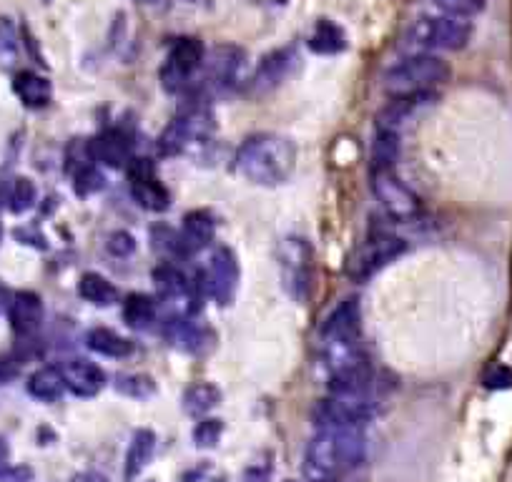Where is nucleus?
I'll return each instance as SVG.
<instances>
[{
  "instance_id": "nucleus-31",
  "label": "nucleus",
  "mask_w": 512,
  "mask_h": 482,
  "mask_svg": "<svg viewBox=\"0 0 512 482\" xmlns=\"http://www.w3.org/2000/svg\"><path fill=\"white\" fill-rule=\"evenodd\" d=\"M36 186H33L31 179H13L11 184V191H8V206H11V211H16V214H23V211L31 209L33 204H36Z\"/></svg>"
},
{
  "instance_id": "nucleus-2",
  "label": "nucleus",
  "mask_w": 512,
  "mask_h": 482,
  "mask_svg": "<svg viewBox=\"0 0 512 482\" xmlns=\"http://www.w3.org/2000/svg\"><path fill=\"white\" fill-rule=\"evenodd\" d=\"M367 457V437L359 427H327L309 440L304 470L309 480H339Z\"/></svg>"
},
{
  "instance_id": "nucleus-22",
  "label": "nucleus",
  "mask_w": 512,
  "mask_h": 482,
  "mask_svg": "<svg viewBox=\"0 0 512 482\" xmlns=\"http://www.w3.org/2000/svg\"><path fill=\"white\" fill-rule=\"evenodd\" d=\"M13 91L28 108H46L51 103V81L36 71H21L13 78Z\"/></svg>"
},
{
  "instance_id": "nucleus-7",
  "label": "nucleus",
  "mask_w": 512,
  "mask_h": 482,
  "mask_svg": "<svg viewBox=\"0 0 512 482\" xmlns=\"http://www.w3.org/2000/svg\"><path fill=\"white\" fill-rule=\"evenodd\" d=\"M377 395H357V392H329L314 405V425L327 427H359L362 430L377 415Z\"/></svg>"
},
{
  "instance_id": "nucleus-5",
  "label": "nucleus",
  "mask_w": 512,
  "mask_h": 482,
  "mask_svg": "<svg viewBox=\"0 0 512 482\" xmlns=\"http://www.w3.org/2000/svg\"><path fill=\"white\" fill-rule=\"evenodd\" d=\"M472 23L467 18L447 16V13H437V16H422L420 21L412 23L410 38L412 46L422 48V53H437V51H462L470 43Z\"/></svg>"
},
{
  "instance_id": "nucleus-37",
  "label": "nucleus",
  "mask_w": 512,
  "mask_h": 482,
  "mask_svg": "<svg viewBox=\"0 0 512 482\" xmlns=\"http://www.w3.org/2000/svg\"><path fill=\"white\" fill-rule=\"evenodd\" d=\"M241 482H272V470H269V465H251L249 470L244 472V477H241Z\"/></svg>"
},
{
  "instance_id": "nucleus-40",
  "label": "nucleus",
  "mask_w": 512,
  "mask_h": 482,
  "mask_svg": "<svg viewBox=\"0 0 512 482\" xmlns=\"http://www.w3.org/2000/svg\"><path fill=\"white\" fill-rule=\"evenodd\" d=\"M71 482H108L106 475H101V472H81V475L73 477Z\"/></svg>"
},
{
  "instance_id": "nucleus-13",
  "label": "nucleus",
  "mask_w": 512,
  "mask_h": 482,
  "mask_svg": "<svg viewBox=\"0 0 512 482\" xmlns=\"http://www.w3.org/2000/svg\"><path fill=\"white\" fill-rule=\"evenodd\" d=\"M294 66H297L294 48H277V51L267 53L262 63L256 66V71L246 78V93L249 96H267L287 81Z\"/></svg>"
},
{
  "instance_id": "nucleus-24",
  "label": "nucleus",
  "mask_w": 512,
  "mask_h": 482,
  "mask_svg": "<svg viewBox=\"0 0 512 482\" xmlns=\"http://www.w3.org/2000/svg\"><path fill=\"white\" fill-rule=\"evenodd\" d=\"M309 48L314 53H322V56H334V53H342L347 48V33L342 26H337L334 21H319L314 26L312 36H309Z\"/></svg>"
},
{
  "instance_id": "nucleus-4",
  "label": "nucleus",
  "mask_w": 512,
  "mask_h": 482,
  "mask_svg": "<svg viewBox=\"0 0 512 482\" xmlns=\"http://www.w3.org/2000/svg\"><path fill=\"white\" fill-rule=\"evenodd\" d=\"M450 66L437 53H412L387 71L384 88L392 98H430L435 88L447 83Z\"/></svg>"
},
{
  "instance_id": "nucleus-38",
  "label": "nucleus",
  "mask_w": 512,
  "mask_h": 482,
  "mask_svg": "<svg viewBox=\"0 0 512 482\" xmlns=\"http://www.w3.org/2000/svg\"><path fill=\"white\" fill-rule=\"evenodd\" d=\"M0 480L3 482H31V470H26V467H8L3 475H0Z\"/></svg>"
},
{
  "instance_id": "nucleus-6",
  "label": "nucleus",
  "mask_w": 512,
  "mask_h": 482,
  "mask_svg": "<svg viewBox=\"0 0 512 482\" xmlns=\"http://www.w3.org/2000/svg\"><path fill=\"white\" fill-rule=\"evenodd\" d=\"M279 277L284 292L297 304H304L314 287V249L304 236H287L279 247Z\"/></svg>"
},
{
  "instance_id": "nucleus-8",
  "label": "nucleus",
  "mask_w": 512,
  "mask_h": 482,
  "mask_svg": "<svg viewBox=\"0 0 512 482\" xmlns=\"http://www.w3.org/2000/svg\"><path fill=\"white\" fill-rule=\"evenodd\" d=\"M204 43L199 38H179L166 53L164 66H161V86L169 93H191L196 91L204 68Z\"/></svg>"
},
{
  "instance_id": "nucleus-3",
  "label": "nucleus",
  "mask_w": 512,
  "mask_h": 482,
  "mask_svg": "<svg viewBox=\"0 0 512 482\" xmlns=\"http://www.w3.org/2000/svg\"><path fill=\"white\" fill-rule=\"evenodd\" d=\"M297 169V146L282 134H254L239 146L234 171L256 186H279Z\"/></svg>"
},
{
  "instance_id": "nucleus-18",
  "label": "nucleus",
  "mask_w": 512,
  "mask_h": 482,
  "mask_svg": "<svg viewBox=\"0 0 512 482\" xmlns=\"http://www.w3.org/2000/svg\"><path fill=\"white\" fill-rule=\"evenodd\" d=\"M214 229V219L206 211H191L184 216V224L176 236V249L179 252H201L214 239Z\"/></svg>"
},
{
  "instance_id": "nucleus-28",
  "label": "nucleus",
  "mask_w": 512,
  "mask_h": 482,
  "mask_svg": "<svg viewBox=\"0 0 512 482\" xmlns=\"http://www.w3.org/2000/svg\"><path fill=\"white\" fill-rule=\"evenodd\" d=\"M221 402L219 387L211 382H196L184 392V410L191 417H204Z\"/></svg>"
},
{
  "instance_id": "nucleus-14",
  "label": "nucleus",
  "mask_w": 512,
  "mask_h": 482,
  "mask_svg": "<svg viewBox=\"0 0 512 482\" xmlns=\"http://www.w3.org/2000/svg\"><path fill=\"white\" fill-rule=\"evenodd\" d=\"M239 284V259L231 249L219 247L204 269V289L219 304H229Z\"/></svg>"
},
{
  "instance_id": "nucleus-34",
  "label": "nucleus",
  "mask_w": 512,
  "mask_h": 482,
  "mask_svg": "<svg viewBox=\"0 0 512 482\" xmlns=\"http://www.w3.org/2000/svg\"><path fill=\"white\" fill-rule=\"evenodd\" d=\"M181 482H226V472L214 462H201L181 475Z\"/></svg>"
},
{
  "instance_id": "nucleus-16",
  "label": "nucleus",
  "mask_w": 512,
  "mask_h": 482,
  "mask_svg": "<svg viewBox=\"0 0 512 482\" xmlns=\"http://www.w3.org/2000/svg\"><path fill=\"white\" fill-rule=\"evenodd\" d=\"M61 375L66 382V390L76 397H96L106 387L103 370L88 359H68L61 367Z\"/></svg>"
},
{
  "instance_id": "nucleus-11",
  "label": "nucleus",
  "mask_w": 512,
  "mask_h": 482,
  "mask_svg": "<svg viewBox=\"0 0 512 482\" xmlns=\"http://www.w3.org/2000/svg\"><path fill=\"white\" fill-rule=\"evenodd\" d=\"M372 194L377 199V204L382 206V211L390 216L392 221H415L422 216V201L400 176H395V171H387V174H372Z\"/></svg>"
},
{
  "instance_id": "nucleus-20",
  "label": "nucleus",
  "mask_w": 512,
  "mask_h": 482,
  "mask_svg": "<svg viewBox=\"0 0 512 482\" xmlns=\"http://www.w3.org/2000/svg\"><path fill=\"white\" fill-rule=\"evenodd\" d=\"M156 452V435L151 430H136L131 437V445L126 450V462H123V477L126 482H134L141 472L149 467Z\"/></svg>"
},
{
  "instance_id": "nucleus-19",
  "label": "nucleus",
  "mask_w": 512,
  "mask_h": 482,
  "mask_svg": "<svg viewBox=\"0 0 512 482\" xmlns=\"http://www.w3.org/2000/svg\"><path fill=\"white\" fill-rule=\"evenodd\" d=\"M11 324L18 334H33L38 332L43 322V302L38 294L33 292H18L11 299Z\"/></svg>"
},
{
  "instance_id": "nucleus-12",
  "label": "nucleus",
  "mask_w": 512,
  "mask_h": 482,
  "mask_svg": "<svg viewBox=\"0 0 512 482\" xmlns=\"http://www.w3.org/2000/svg\"><path fill=\"white\" fill-rule=\"evenodd\" d=\"M246 66V53L239 46H219L206 53L201 68V86L211 93H224L241 81Z\"/></svg>"
},
{
  "instance_id": "nucleus-29",
  "label": "nucleus",
  "mask_w": 512,
  "mask_h": 482,
  "mask_svg": "<svg viewBox=\"0 0 512 482\" xmlns=\"http://www.w3.org/2000/svg\"><path fill=\"white\" fill-rule=\"evenodd\" d=\"M21 43H18V31L11 18H0V68L16 66Z\"/></svg>"
},
{
  "instance_id": "nucleus-42",
  "label": "nucleus",
  "mask_w": 512,
  "mask_h": 482,
  "mask_svg": "<svg viewBox=\"0 0 512 482\" xmlns=\"http://www.w3.org/2000/svg\"><path fill=\"white\" fill-rule=\"evenodd\" d=\"M0 239H3V229H0Z\"/></svg>"
},
{
  "instance_id": "nucleus-43",
  "label": "nucleus",
  "mask_w": 512,
  "mask_h": 482,
  "mask_svg": "<svg viewBox=\"0 0 512 482\" xmlns=\"http://www.w3.org/2000/svg\"><path fill=\"white\" fill-rule=\"evenodd\" d=\"M146 3H154V0H146Z\"/></svg>"
},
{
  "instance_id": "nucleus-15",
  "label": "nucleus",
  "mask_w": 512,
  "mask_h": 482,
  "mask_svg": "<svg viewBox=\"0 0 512 482\" xmlns=\"http://www.w3.org/2000/svg\"><path fill=\"white\" fill-rule=\"evenodd\" d=\"M128 184H131V196L149 211L169 209V191L156 176L154 166L149 159H134L128 164Z\"/></svg>"
},
{
  "instance_id": "nucleus-23",
  "label": "nucleus",
  "mask_w": 512,
  "mask_h": 482,
  "mask_svg": "<svg viewBox=\"0 0 512 482\" xmlns=\"http://www.w3.org/2000/svg\"><path fill=\"white\" fill-rule=\"evenodd\" d=\"M63 392H66V382H63L61 367H43L28 377V395L36 400L56 402L61 400Z\"/></svg>"
},
{
  "instance_id": "nucleus-30",
  "label": "nucleus",
  "mask_w": 512,
  "mask_h": 482,
  "mask_svg": "<svg viewBox=\"0 0 512 482\" xmlns=\"http://www.w3.org/2000/svg\"><path fill=\"white\" fill-rule=\"evenodd\" d=\"M116 390L126 397H134V400H146V397L154 395L156 385L146 375H118Z\"/></svg>"
},
{
  "instance_id": "nucleus-10",
  "label": "nucleus",
  "mask_w": 512,
  "mask_h": 482,
  "mask_svg": "<svg viewBox=\"0 0 512 482\" xmlns=\"http://www.w3.org/2000/svg\"><path fill=\"white\" fill-rule=\"evenodd\" d=\"M407 252V241L400 239L395 234H372L362 241V247L352 254L349 259V277L357 279V282H367L374 274L382 272L384 267H390L392 262L402 257Z\"/></svg>"
},
{
  "instance_id": "nucleus-1",
  "label": "nucleus",
  "mask_w": 512,
  "mask_h": 482,
  "mask_svg": "<svg viewBox=\"0 0 512 482\" xmlns=\"http://www.w3.org/2000/svg\"><path fill=\"white\" fill-rule=\"evenodd\" d=\"M319 352L329 380L367 367L362 349V309L359 299L349 297L324 319L319 329Z\"/></svg>"
},
{
  "instance_id": "nucleus-41",
  "label": "nucleus",
  "mask_w": 512,
  "mask_h": 482,
  "mask_svg": "<svg viewBox=\"0 0 512 482\" xmlns=\"http://www.w3.org/2000/svg\"><path fill=\"white\" fill-rule=\"evenodd\" d=\"M292 482V480H289ZM309 482H339V480H309Z\"/></svg>"
},
{
  "instance_id": "nucleus-32",
  "label": "nucleus",
  "mask_w": 512,
  "mask_h": 482,
  "mask_svg": "<svg viewBox=\"0 0 512 482\" xmlns=\"http://www.w3.org/2000/svg\"><path fill=\"white\" fill-rule=\"evenodd\" d=\"M221 435H224V422L214 420V417H204V420H199L196 422L194 432H191L196 447H216L219 445Z\"/></svg>"
},
{
  "instance_id": "nucleus-26",
  "label": "nucleus",
  "mask_w": 512,
  "mask_h": 482,
  "mask_svg": "<svg viewBox=\"0 0 512 482\" xmlns=\"http://www.w3.org/2000/svg\"><path fill=\"white\" fill-rule=\"evenodd\" d=\"M86 342H88V349H93L96 354H103V357H111V359L128 357V354L134 352V344L128 342L126 337H121V334L113 332V329H103V327L91 329Z\"/></svg>"
},
{
  "instance_id": "nucleus-35",
  "label": "nucleus",
  "mask_w": 512,
  "mask_h": 482,
  "mask_svg": "<svg viewBox=\"0 0 512 482\" xmlns=\"http://www.w3.org/2000/svg\"><path fill=\"white\" fill-rule=\"evenodd\" d=\"M482 385L487 390H512V367L492 365L482 377Z\"/></svg>"
},
{
  "instance_id": "nucleus-17",
  "label": "nucleus",
  "mask_w": 512,
  "mask_h": 482,
  "mask_svg": "<svg viewBox=\"0 0 512 482\" xmlns=\"http://www.w3.org/2000/svg\"><path fill=\"white\" fill-rule=\"evenodd\" d=\"M93 161L96 164L108 166V169H128V164L134 161L131 156V144H128L126 136L116 129H108L103 134H98L96 139L88 144Z\"/></svg>"
},
{
  "instance_id": "nucleus-33",
  "label": "nucleus",
  "mask_w": 512,
  "mask_h": 482,
  "mask_svg": "<svg viewBox=\"0 0 512 482\" xmlns=\"http://www.w3.org/2000/svg\"><path fill=\"white\" fill-rule=\"evenodd\" d=\"M442 13L447 16H457V18H467L470 21L472 16L485 11L487 0H432Z\"/></svg>"
},
{
  "instance_id": "nucleus-39",
  "label": "nucleus",
  "mask_w": 512,
  "mask_h": 482,
  "mask_svg": "<svg viewBox=\"0 0 512 482\" xmlns=\"http://www.w3.org/2000/svg\"><path fill=\"white\" fill-rule=\"evenodd\" d=\"M8 460H11V447H8V442L0 437V475L8 470Z\"/></svg>"
},
{
  "instance_id": "nucleus-27",
  "label": "nucleus",
  "mask_w": 512,
  "mask_h": 482,
  "mask_svg": "<svg viewBox=\"0 0 512 482\" xmlns=\"http://www.w3.org/2000/svg\"><path fill=\"white\" fill-rule=\"evenodd\" d=\"M78 292H81V297L86 299L88 304H93V307H111L118 299V289L98 272L83 274L81 282H78Z\"/></svg>"
},
{
  "instance_id": "nucleus-9",
  "label": "nucleus",
  "mask_w": 512,
  "mask_h": 482,
  "mask_svg": "<svg viewBox=\"0 0 512 482\" xmlns=\"http://www.w3.org/2000/svg\"><path fill=\"white\" fill-rule=\"evenodd\" d=\"M211 131H214V121H211V113L206 106H189L186 111H181L179 116L166 126V131L161 134V154L166 156H181L191 154L194 149L204 146L209 141Z\"/></svg>"
},
{
  "instance_id": "nucleus-21",
  "label": "nucleus",
  "mask_w": 512,
  "mask_h": 482,
  "mask_svg": "<svg viewBox=\"0 0 512 482\" xmlns=\"http://www.w3.org/2000/svg\"><path fill=\"white\" fill-rule=\"evenodd\" d=\"M402 156V139L400 131L379 129L372 141V154H369V164H372V174H387L395 169V164Z\"/></svg>"
},
{
  "instance_id": "nucleus-36",
  "label": "nucleus",
  "mask_w": 512,
  "mask_h": 482,
  "mask_svg": "<svg viewBox=\"0 0 512 482\" xmlns=\"http://www.w3.org/2000/svg\"><path fill=\"white\" fill-rule=\"evenodd\" d=\"M136 249V239L128 231H116V234L108 236V252L113 257H128V254H134Z\"/></svg>"
},
{
  "instance_id": "nucleus-25",
  "label": "nucleus",
  "mask_w": 512,
  "mask_h": 482,
  "mask_svg": "<svg viewBox=\"0 0 512 482\" xmlns=\"http://www.w3.org/2000/svg\"><path fill=\"white\" fill-rule=\"evenodd\" d=\"M159 314V299L149 294H131L123 302V322L134 329H149Z\"/></svg>"
}]
</instances>
